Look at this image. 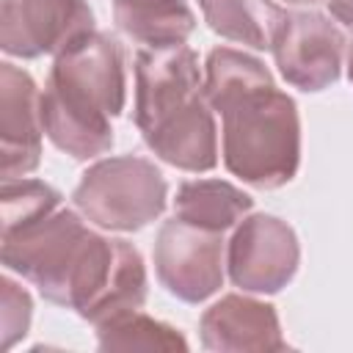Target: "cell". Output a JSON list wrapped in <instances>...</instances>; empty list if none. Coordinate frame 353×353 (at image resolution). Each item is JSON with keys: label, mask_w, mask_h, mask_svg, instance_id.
I'll return each mask as SVG.
<instances>
[{"label": "cell", "mask_w": 353, "mask_h": 353, "mask_svg": "<svg viewBox=\"0 0 353 353\" xmlns=\"http://www.w3.org/2000/svg\"><path fill=\"white\" fill-rule=\"evenodd\" d=\"M97 342L102 350H188V339L174 325L154 320L141 309L97 323Z\"/></svg>", "instance_id": "2e32d148"}, {"label": "cell", "mask_w": 353, "mask_h": 353, "mask_svg": "<svg viewBox=\"0 0 353 353\" xmlns=\"http://www.w3.org/2000/svg\"><path fill=\"white\" fill-rule=\"evenodd\" d=\"M124 99V52L113 36L94 30L52 61L39 99L44 135L69 157L94 160L110 152V119Z\"/></svg>", "instance_id": "3957f363"}, {"label": "cell", "mask_w": 353, "mask_h": 353, "mask_svg": "<svg viewBox=\"0 0 353 353\" xmlns=\"http://www.w3.org/2000/svg\"><path fill=\"white\" fill-rule=\"evenodd\" d=\"M301 262V245L292 226L276 215L254 212L243 218L226 245V270L243 292L273 295L284 290Z\"/></svg>", "instance_id": "5b68a950"}, {"label": "cell", "mask_w": 353, "mask_h": 353, "mask_svg": "<svg viewBox=\"0 0 353 353\" xmlns=\"http://www.w3.org/2000/svg\"><path fill=\"white\" fill-rule=\"evenodd\" d=\"M199 331H201V345L218 353L287 350V339L281 334L276 306L237 292L223 295L218 303H212L201 314Z\"/></svg>", "instance_id": "8fae6325"}, {"label": "cell", "mask_w": 353, "mask_h": 353, "mask_svg": "<svg viewBox=\"0 0 353 353\" xmlns=\"http://www.w3.org/2000/svg\"><path fill=\"white\" fill-rule=\"evenodd\" d=\"M287 3H292V6H314V3H323V0H287Z\"/></svg>", "instance_id": "ffe728a7"}, {"label": "cell", "mask_w": 353, "mask_h": 353, "mask_svg": "<svg viewBox=\"0 0 353 353\" xmlns=\"http://www.w3.org/2000/svg\"><path fill=\"white\" fill-rule=\"evenodd\" d=\"M251 207L254 199L226 179H185L174 199L176 218L210 232L232 229Z\"/></svg>", "instance_id": "9a60e30c"}, {"label": "cell", "mask_w": 353, "mask_h": 353, "mask_svg": "<svg viewBox=\"0 0 353 353\" xmlns=\"http://www.w3.org/2000/svg\"><path fill=\"white\" fill-rule=\"evenodd\" d=\"M154 273L185 303H201L223 284V232L171 218L154 237Z\"/></svg>", "instance_id": "8992f818"}, {"label": "cell", "mask_w": 353, "mask_h": 353, "mask_svg": "<svg viewBox=\"0 0 353 353\" xmlns=\"http://www.w3.org/2000/svg\"><path fill=\"white\" fill-rule=\"evenodd\" d=\"M347 77H350V83H353V41H350V47H347Z\"/></svg>", "instance_id": "d6986e66"}, {"label": "cell", "mask_w": 353, "mask_h": 353, "mask_svg": "<svg viewBox=\"0 0 353 353\" xmlns=\"http://www.w3.org/2000/svg\"><path fill=\"white\" fill-rule=\"evenodd\" d=\"M345 44L342 30L328 17L317 11H292L279 30L273 58L290 85L323 91L339 80Z\"/></svg>", "instance_id": "ba28073f"}, {"label": "cell", "mask_w": 353, "mask_h": 353, "mask_svg": "<svg viewBox=\"0 0 353 353\" xmlns=\"http://www.w3.org/2000/svg\"><path fill=\"white\" fill-rule=\"evenodd\" d=\"M113 19L121 33L152 50L179 47L196 28L185 0H113Z\"/></svg>", "instance_id": "4fadbf2b"}, {"label": "cell", "mask_w": 353, "mask_h": 353, "mask_svg": "<svg viewBox=\"0 0 353 353\" xmlns=\"http://www.w3.org/2000/svg\"><path fill=\"white\" fill-rule=\"evenodd\" d=\"M3 265L28 279L58 306L88 323L110 320L146 303L149 281L141 251L127 240L91 232L74 210L58 207L17 226H3Z\"/></svg>", "instance_id": "6da1fadb"}, {"label": "cell", "mask_w": 353, "mask_h": 353, "mask_svg": "<svg viewBox=\"0 0 353 353\" xmlns=\"http://www.w3.org/2000/svg\"><path fill=\"white\" fill-rule=\"evenodd\" d=\"M0 292H3V312H0V323H3V347L8 350L19 336L28 334L30 328V314H33V303H30V295L14 284L8 276L0 279Z\"/></svg>", "instance_id": "e0dca14e"}, {"label": "cell", "mask_w": 353, "mask_h": 353, "mask_svg": "<svg viewBox=\"0 0 353 353\" xmlns=\"http://www.w3.org/2000/svg\"><path fill=\"white\" fill-rule=\"evenodd\" d=\"M204 91L199 74V55L179 44L165 50H138L135 55V108L132 121L146 130L174 108Z\"/></svg>", "instance_id": "9c48e42d"}, {"label": "cell", "mask_w": 353, "mask_h": 353, "mask_svg": "<svg viewBox=\"0 0 353 353\" xmlns=\"http://www.w3.org/2000/svg\"><path fill=\"white\" fill-rule=\"evenodd\" d=\"M141 135L143 143L174 168L201 174L218 165V130L204 91L141 130Z\"/></svg>", "instance_id": "7c38bea8"}, {"label": "cell", "mask_w": 353, "mask_h": 353, "mask_svg": "<svg viewBox=\"0 0 353 353\" xmlns=\"http://www.w3.org/2000/svg\"><path fill=\"white\" fill-rule=\"evenodd\" d=\"M204 99L221 113V154L232 176L251 188L287 185L301 165V116L279 91L268 66L232 47H215L204 63Z\"/></svg>", "instance_id": "7a4b0ae2"}, {"label": "cell", "mask_w": 353, "mask_h": 353, "mask_svg": "<svg viewBox=\"0 0 353 353\" xmlns=\"http://www.w3.org/2000/svg\"><path fill=\"white\" fill-rule=\"evenodd\" d=\"M199 8L212 33L254 50H273L287 19L273 0H199Z\"/></svg>", "instance_id": "5bb4252c"}, {"label": "cell", "mask_w": 353, "mask_h": 353, "mask_svg": "<svg viewBox=\"0 0 353 353\" xmlns=\"http://www.w3.org/2000/svg\"><path fill=\"white\" fill-rule=\"evenodd\" d=\"M39 88L28 72L0 63V168L3 179H19L41 160V110Z\"/></svg>", "instance_id": "30bf717a"}, {"label": "cell", "mask_w": 353, "mask_h": 353, "mask_svg": "<svg viewBox=\"0 0 353 353\" xmlns=\"http://www.w3.org/2000/svg\"><path fill=\"white\" fill-rule=\"evenodd\" d=\"M168 185L160 168L138 154L105 157L88 165L72 190L77 212L110 232H138L165 210Z\"/></svg>", "instance_id": "277c9868"}, {"label": "cell", "mask_w": 353, "mask_h": 353, "mask_svg": "<svg viewBox=\"0 0 353 353\" xmlns=\"http://www.w3.org/2000/svg\"><path fill=\"white\" fill-rule=\"evenodd\" d=\"M94 33L85 0H0V50L14 58L61 55Z\"/></svg>", "instance_id": "52a82bcc"}, {"label": "cell", "mask_w": 353, "mask_h": 353, "mask_svg": "<svg viewBox=\"0 0 353 353\" xmlns=\"http://www.w3.org/2000/svg\"><path fill=\"white\" fill-rule=\"evenodd\" d=\"M328 11L336 22L353 30V0H328Z\"/></svg>", "instance_id": "ac0fdd59"}]
</instances>
